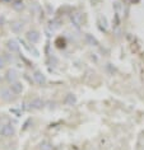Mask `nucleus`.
Instances as JSON below:
<instances>
[{"mask_svg":"<svg viewBox=\"0 0 144 150\" xmlns=\"http://www.w3.org/2000/svg\"><path fill=\"white\" fill-rule=\"evenodd\" d=\"M0 134H3L4 136H12L14 134V129L10 125H5V126L0 127Z\"/></svg>","mask_w":144,"mask_h":150,"instance_id":"39448f33","label":"nucleus"},{"mask_svg":"<svg viewBox=\"0 0 144 150\" xmlns=\"http://www.w3.org/2000/svg\"><path fill=\"white\" fill-rule=\"evenodd\" d=\"M6 46H8V48L12 52H17L18 50H19V45H18L17 41H14V40L8 41V45H6Z\"/></svg>","mask_w":144,"mask_h":150,"instance_id":"0eeeda50","label":"nucleus"},{"mask_svg":"<svg viewBox=\"0 0 144 150\" xmlns=\"http://www.w3.org/2000/svg\"><path fill=\"white\" fill-rule=\"evenodd\" d=\"M4 65H5V60L0 56V69H1V67H4Z\"/></svg>","mask_w":144,"mask_h":150,"instance_id":"4468645a","label":"nucleus"},{"mask_svg":"<svg viewBox=\"0 0 144 150\" xmlns=\"http://www.w3.org/2000/svg\"><path fill=\"white\" fill-rule=\"evenodd\" d=\"M27 38H28L29 42L36 43V42H38V40H40V35L37 31H29L27 33Z\"/></svg>","mask_w":144,"mask_h":150,"instance_id":"20e7f679","label":"nucleus"},{"mask_svg":"<svg viewBox=\"0 0 144 150\" xmlns=\"http://www.w3.org/2000/svg\"><path fill=\"white\" fill-rule=\"evenodd\" d=\"M75 100H77V99H75V97L73 94H69V96H68V98H66V103L68 104H74Z\"/></svg>","mask_w":144,"mask_h":150,"instance_id":"f8f14e48","label":"nucleus"},{"mask_svg":"<svg viewBox=\"0 0 144 150\" xmlns=\"http://www.w3.org/2000/svg\"><path fill=\"white\" fill-rule=\"evenodd\" d=\"M29 107L33 108V110H40V108H42V107H43L42 99H40V98L32 99V100H31V103H29Z\"/></svg>","mask_w":144,"mask_h":150,"instance_id":"423d86ee","label":"nucleus"},{"mask_svg":"<svg viewBox=\"0 0 144 150\" xmlns=\"http://www.w3.org/2000/svg\"><path fill=\"white\" fill-rule=\"evenodd\" d=\"M12 91L16 93V94H19V93H22V91H23V85H22L19 81H14V83H12Z\"/></svg>","mask_w":144,"mask_h":150,"instance_id":"6e6552de","label":"nucleus"},{"mask_svg":"<svg viewBox=\"0 0 144 150\" xmlns=\"http://www.w3.org/2000/svg\"><path fill=\"white\" fill-rule=\"evenodd\" d=\"M86 37V41H87V43L91 45V46H98V41L94 38V37L92 35H89V33H87V35L84 36Z\"/></svg>","mask_w":144,"mask_h":150,"instance_id":"1a4fd4ad","label":"nucleus"},{"mask_svg":"<svg viewBox=\"0 0 144 150\" xmlns=\"http://www.w3.org/2000/svg\"><path fill=\"white\" fill-rule=\"evenodd\" d=\"M70 19H71V22H73V24L75 25V27H79V25L82 24V14L75 12V13L71 14Z\"/></svg>","mask_w":144,"mask_h":150,"instance_id":"7ed1b4c3","label":"nucleus"},{"mask_svg":"<svg viewBox=\"0 0 144 150\" xmlns=\"http://www.w3.org/2000/svg\"><path fill=\"white\" fill-rule=\"evenodd\" d=\"M1 1H9V0H1Z\"/></svg>","mask_w":144,"mask_h":150,"instance_id":"2eb2a0df","label":"nucleus"},{"mask_svg":"<svg viewBox=\"0 0 144 150\" xmlns=\"http://www.w3.org/2000/svg\"><path fill=\"white\" fill-rule=\"evenodd\" d=\"M22 29H23V24L22 23H13L12 24V31L16 33H19Z\"/></svg>","mask_w":144,"mask_h":150,"instance_id":"9b49d317","label":"nucleus"},{"mask_svg":"<svg viewBox=\"0 0 144 150\" xmlns=\"http://www.w3.org/2000/svg\"><path fill=\"white\" fill-rule=\"evenodd\" d=\"M6 75H8V80L10 81V83H14V81H17V73L14 70H9L8 73H6Z\"/></svg>","mask_w":144,"mask_h":150,"instance_id":"9d476101","label":"nucleus"},{"mask_svg":"<svg viewBox=\"0 0 144 150\" xmlns=\"http://www.w3.org/2000/svg\"><path fill=\"white\" fill-rule=\"evenodd\" d=\"M13 94H14V92L12 89H1V91H0V97L4 100L13 99Z\"/></svg>","mask_w":144,"mask_h":150,"instance_id":"f03ea898","label":"nucleus"},{"mask_svg":"<svg viewBox=\"0 0 144 150\" xmlns=\"http://www.w3.org/2000/svg\"><path fill=\"white\" fill-rule=\"evenodd\" d=\"M41 150H51V146L47 144V142H45V144L41 145Z\"/></svg>","mask_w":144,"mask_h":150,"instance_id":"ddd939ff","label":"nucleus"},{"mask_svg":"<svg viewBox=\"0 0 144 150\" xmlns=\"http://www.w3.org/2000/svg\"><path fill=\"white\" fill-rule=\"evenodd\" d=\"M33 79H35L36 83L40 84V85L46 83V76H45L41 71H35V74H33Z\"/></svg>","mask_w":144,"mask_h":150,"instance_id":"f257e3e1","label":"nucleus"}]
</instances>
